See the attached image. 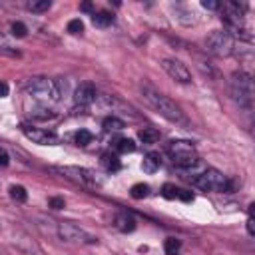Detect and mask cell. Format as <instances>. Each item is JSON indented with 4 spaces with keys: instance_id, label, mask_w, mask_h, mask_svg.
<instances>
[{
    "instance_id": "cell-30",
    "label": "cell",
    "mask_w": 255,
    "mask_h": 255,
    "mask_svg": "<svg viewBox=\"0 0 255 255\" xmlns=\"http://www.w3.org/2000/svg\"><path fill=\"white\" fill-rule=\"evenodd\" d=\"M247 231H249V235L255 233V229H253V217H251V205H249V217H247Z\"/></svg>"
},
{
    "instance_id": "cell-5",
    "label": "cell",
    "mask_w": 255,
    "mask_h": 255,
    "mask_svg": "<svg viewBox=\"0 0 255 255\" xmlns=\"http://www.w3.org/2000/svg\"><path fill=\"white\" fill-rule=\"evenodd\" d=\"M193 185L201 191H231V181L215 167H205L203 171H199L193 179Z\"/></svg>"
},
{
    "instance_id": "cell-2",
    "label": "cell",
    "mask_w": 255,
    "mask_h": 255,
    "mask_svg": "<svg viewBox=\"0 0 255 255\" xmlns=\"http://www.w3.org/2000/svg\"><path fill=\"white\" fill-rule=\"evenodd\" d=\"M26 94L38 102L42 108H50L56 102H60V98L64 96L62 92V84L58 80H50V78H30L24 86Z\"/></svg>"
},
{
    "instance_id": "cell-19",
    "label": "cell",
    "mask_w": 255,
    "mask_h": 255,
    "mask_svg": "<svg viewBox=\"0 0 255 255\" xmlns=\"http://www.w3.org/2000/svg\"><path fill=\"white\" fill-rule=\"evenodd\" d=\"M102 128H104L106 131H120V129L126 128V124H124V120H120L118 116H108V118L102 122Z\"/></svg>"
},
{
    "instance_id": "cell-27",
    "label": "cell",
    "mask_w": 255,
    "mask_h": 255,
    "mask_svg": "<svg viewBox=\"0 0 255 255\" xmlns=\"http://www.w3.org/2000/svg\"><path fill=\"white\" fill-rule=\"evenodd\" d=\"M48 203H50V207H54V209H62V207L66 205L62 197H50V199H48Z\"/></svg>"
},
{
    "instance_id": "cell-21",
    "label": "cell",
    "mask_w": 255,
    "mask_h": 255,
    "mask_svg": "<svg viewBox=\"0 0 255 255\" xmlns=\"http://www.w3.org/2000/svg\"><path fill=\"white\" fill-rule=\"evenodd\" d=\"M147 193H149V185L147 183H135L129 189V195L133 199H143V197H147Z\"/></svg>"
},
{
    "instance_id": "cell-3",
    "label": "cell",
    "mask_w": 255,
    "mask_h": 255,
    "mask_svg": "<svg viewBox=\"0 0 255 255\" xmlns=\"http://www.w3.org/2000/svg\"><path fill=\"white\" fill-rule=\"evenodd\" d=\"M229 96L231 100L243 108V110H251L253 108V100H255V86H253V78L247 72H235L229 78Z\"/></svg>"
},
{
    "instance_id": "cell-8",
    "label": "cell",
    "mask_w": 255,
    "mask_h": 255,
    "mask_svg": "<svg viewBox=\"0 0 255 255\" xmlns=\"http://www.w3.org/2000/svg\"><path fill=\"white\" fill-rule=\"evenodd\" d=\"M58 173H62L64 177L80 183V185H98V177L92 169H86V167H76V165H64V167H56Z\"/></svg>"
},
{
    "instance_id": "cell-1",
    "label": "cell",
    "mask_w": 255,
    "mask_h": 255,
    "mask_svg": "<svg viewBox=\"0 0 255 255\" xmlns=\"http://www.w3.org/2000/svg\"><path fill=\"white\" fill-rule=\"evenodd\" d=\"M139 92H141V98L145 100V104H147L155 114H159L161 118H165L167 122H171V124H175V126H179V128H189L187 116L183 114V110H181L171 98H167L165 94L157 92V90H155L153 86H149V84H141V86H139Z\"/></svg>"
},
{
    "instance_id": "cell-20",
    "label": "cell",
    "mask_w": 255,
    "mask_h": 255,
    "mask_svg": "<svg viewBox=\"0 0 255 255\" xmlns=\"http://www.w3.org/2000/svg\"><path fill=\"white\" fill-rule=\"evenodd\" d=\"M179 249H181V241H179V239H175V237H167V239H165V243H163L165 255H177Z\"/></svg>"
},
{
    "instance_id": "cell-25",
    "label": "cell",
    "mask_w": 255,
    "mask_h": 255,
    "mask_svg": "<svg viewBox=\"0 0 255 255\" xmlns=\"http://www.w3.org/2000/svg\"><path fill=\"white\" fill-rule=\"evenodd\" d=\"M68 32H70V34H82V32H84V24H82V20H80V18L70 20V22H68Z\"/></svg>"
},
{
    "instance_id": "cell-29",
    "label": "cell",
    "mask_w": 255,
    "mask_h": 255,
    "mask_svg": "<svg viewBox=\"0 0 255 255\" xmlns=\"http://www.w3.org/2000/svg\"><path fill=\"white\" fill-rule=\"evenodd\" d=\"M8 163H10V155L6 149L0 147V165H8Z\"/></svg>"
},
{
    "instance_id": "cell-16",
    "label": "cell",
    "mask_w": 255,
    "mask_h": 255,
    "mask_svg": "<svg viewBox=\"0 0 255 255\" xmlns=\"http://www.w3.org/2000/svg\"><path fill=\"white\" fill-rule=\"evenodd\" d=\"M102 165H104V169H106V171H110V173L120 171V167H122V163H120L118 155H116V153H112V151H108V153H104V155H102Z\"/></svg>"
},
{
    "instance_id": "cell-23",
    "label": "cell",
    "mask_w": 255,
    "mask_h": 255,
    "mask_svg": "<svg viewBox=\"0 0 255 255\" xmlns=\"http://www.w3.org/2000/svg\"><path fill=\"white\" fill-rule=\"evenodd\" d=\"M92 139H94V135H92V131H88V129H78V131L74 133V143H76V145H88Z\"/></svg>"
},
{
    "instance_id": "cell-9",
    "label": "cell",
    "mask_w": 255,
    "mask_h": 255,
    "mask_svg": "<svg viewBox=\"0 0 255 255\" xmlns=\"http://www.w3.org/2000/svg\"><path fill=\"white\" fill-rule=\"evenodd\" d=\"M161 68L165 70V74H167L171 80H175V82H179V84H189V82H191V72H189V68H187L181 60L163 58V60H161Z\"/></svg>"
},
{
    "instance_id": "cell-10",
    "label": "cell",
    "mask_w": 255,
    "mask_h": 255,
    "mask_svg": "<svg viewBox=\"0 0 255 255\" xmlns=\"http://www.w3.org/2000/svg\"><path fill=\"white\" fill-rule=\"evenodd\" d=\"M22 133H24L30 141H34V143H38V145H56V143L60 141V137H58L56 131H52V129H44V128L22 126Z\"/></svg>"
},
{
    "instance_id": "cell-7",
    "label": "cell",
    "mask_w": 255,
    "mask_h": 255,
    "mask_svg": "<svg viewBox=\"0 0 255 255\" xmlns=\"http://www.w3.org/2000/svg\"><path fill=\"white\" fill-rule=\"evenodd\" d=\"M56 231H58V237L66 243H76V245H94L98 243V237L88 233L86 229L70 223V221H58L56 225Z\"/></svg>"
},
{
    "instance_id": "cell-11",
    "label": "cell",
    "mask_w": 255,
    "mask_h": 255,
    "mask_svg": "<svg viewBox=\"0 0 255 255\" xmlns=\"http://www.w3.org/2000/svg\"><path fill=\"white\" fill-rule=\"evenodd\" d=\"M96 98H98L96 86H94V84H90V82L80 84V86L76 88V92H74V102H76V106H82V108H86V106L94 104V102H96Z\"/></svg>"
},
{
    "instance_id": "cell-31",
    "label": "cell",
    "mask_w": 255,
    "mask_h": 255,
    "mask_svg": "<svg viewBox=\"0 0 255 255\" xmlns=\"http://www.w3.org/2000/svg\"><path fill=\"white\" fill-rule=\"evenodd\" d=\"M6 96H8V84L0 82V98H6Z\"/></svg>"
},
{
    "instance_id": "cell-26",
    "label": "cell",
    "mask_w": 255,
    "mask_h": 255,
    "mask_svg": "<svg viewBox=\"0 0 255 255\" xmlns=\"http://www.w3.org/2000/svg\"><path fill=\"white\" fill-rule=\"evenodd\" d=\"M10 30H12V36H16V38H24L26 36V26L22 24V22H12V26H10Z\"/></svg>"
},
{
    "instance_id": "cell-15",
    "label": "cell",
    "mask_w": 255,
    "mask_h": 255,
    "mask_svg": "<svg viewBox=\"0 0 255 255\" xmlns=\"http://www.w3.org/2000/svg\"><path fill=\"white\" fill-rule=\"evenodd\" d=\"M112 147L118 153H131V151H135V143L129 137H118V139H114V145Z\"/></svg>"
},
{
    "instance_id": "cell-17",
    "label": "cell",
    "mask_w": 255,
    "mask_h": 255,
    "mask_svg": "<svg viewBox=\"0 0 255 255\" xmlns=\"http://www.w3.org/2000/svg\"><path fill=\"white\" fill-rule=\"evenodd\" d=\"M92 22H94V26H98V28H106V26H110V24L114 22V14H110V12H106V10L94 12V14H92Z\"/></svg>"
},
{
    "instance_id": "cell-4",
    "label": "cell",
    "mask_w": 255,
    "mask_h": 255,
    "mask_svg": "<svg viewBox=\"0 0 255 255\" xmlns=\"http://www.w3.org/2000/svg\"><path fill=\"white\" fill-rule=\"evenodd\" d=\"M167 153L171 155L173 163L179 169H193L199 165V157L195 151V145L185 139H173L167 143Z\"/></svg>"
},
{
    "instance_id": "cell-6",
    "label": "cell",
    "mask_w": 255,
    "mask_h": 255,
    "mask_svg": "<svg viewBox=\"0 0 255 255\" xmlns=\"http://www.w3.org/2000/svg\"><path fill=\"white\" fill-rule=\"evenodd\" d=\"M205 48H207V52L221 56V58L233 56V54H237V38H233L227 30H213L205 38Z\"/></svg>"
},
{
    "instance_id": "cell-32",
    "label": "cell",
    "mask_w": 255,
    "mask_h": 255,
    "mask_svg": "<svg viewBox=\"0 0 255 255\" xmlns=\"http://www.w3.org/2000/svg\"><path fill=\"white\" fill-rule=\"evenodd\" d=\"M80 8H82L84 12H92V4H90V2H84V4L80 6Z\"/></svg>"
},
{
    "instance_id": "cell-14",
    "label": "cell",
    "mask_w": 255,
    "mask_h": 255,
    "mask_svg": "<svg viewBox=\"0 0 255 255\" xmlns=\"http://www.w3.org/2000/svg\"><path fill=\"white\" fill-rule=\"evenodd\" d=\"M159 165H161V157H159V153H153V151H149L141 161V169L145 173H155L159 169Z\"/></svg>"
},
{
    "instance_id": "cell-12",
    "label": "cell",
    "mask_w": 255,
    "mask_h": 255,
    "mask_svg": "<svg viewBox=\"0 0 255 255\" xmlns=\"http://www.w3.org/2000/svg\"><path fill=\"white\" fill-rule=\"evenodd\" d=\"M114 225H116V229L122 231V233H131V231L135 229V217H133L131 213H128V211H120V213H116V217H114Z\"/></svg>"
},
{
    "instance_id": "cell-24",
    "label": "cell",
    "mask_w": 255,
    "mask_h": 255,
    "mask_svg": "<svg viewBox=\"0 0 255 255\" xmlns=\"http://www.w3.org/2000/svg\"><path fill=\"white\" fill-rule=\"evenodd\" d=\"M10 197H12L14 201L22 203V201L28 199V191H26V187H22V185H12V187H10Z\"/></svg>"
},
{
    "instance_id": "cell-28",
    "label": "cell",
    "mask_w": 255,
    "mask_h": 255,
    "mask_svg": "<svg viewBox=\"0 0 255 255\" xmlns=\"http://www.w3.org/2000/svg\"><path fill=\"white\" fill-rule=\"evenodd\" d=\"M201 6L207 8V10H219V8H221V4H219V2H213V0H203Z\"/></svg>"
},
{
    "instance_id": "cell-22",
    "label": "cell",
    "mask_w": 255,
    "mask_h": 255,
    "mask_svg": "<svg viewBox=\"0 0 255 255\" xmlns=\"http://www.w3.org/2000/svg\"><path fill=\"white\" fill-rule=\"evenodd\" d=\"M50 6H52L50 0H32V2H28V10L30 12H36V14L50 10Z\"/></svg>"
},
{
    "instance_id": "cell-13",
    "label": "cell",
    "mask_w": 255,
    "mask_h": 255,
    "mask_svg": "<svg viewBox=\"0 0 255 255\" xmlns=\"http://www.w3.org/2000/svg\"><path fill=\"white\" fill-rule=\"evenodd\" d=\"M161 195L165 197V199H183V201H191L193 199V193L191 191H185V189H179V187H175L173 183H165L163 187H161Z\"/></svg>"
},
{
    "instance_id": "cell-18",
    "label": "cell",
    "mask_w": 255,
    "mask_h": 255,
    "mask_svg": "<svg viewBox=\"0 0 255 255\" xmlns=\"http://www.w3.org/2000/svg\"><path fill=\"white\" fill-rule=\"evenodd\" d=\"M137 137H139L143 143L151 145V143H157V141H159V131H157L155 128H143V129H139Z\"/></svg>"
}]
</instances>
